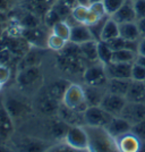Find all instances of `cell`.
<instances>
[{
	"label": "cell",
	"instance_id": "obj_51",
	"mask_svg": "<svg viewBox=\"0 0 145 152\" xmlns=\"http://www.w3.org/2000/svg\"><path fill=\"white\" fill-rule=\"evenodd\" d=\"M138 55L145 56V38L139 39V43H138Z\"/></svg>",
	"mask_w": 145,
	"mask_h": 152
},
{
	"label": "cell",
	"instance_id": "obj_53",
	"mask_svg": "<svg viewBox=\"0 0 145 152\" xmlns=\"http://www.w3.org/2000/svg\"><path fill=\"white\" fill-rule=\"evenodd\" d=\"M135 63L139 64V65H142V66H144V67H145V56H142V55H137V57H136V60H135Z\"/></svg>",
	"mask_w": 145,
	"mask_h": 152
},
{
	"label": "cell",
	"instance_id": "obj_13",
	"mask_svg": "<svg viewBox=\"0 0 145 152\" xmlns=\"http://www.w3.org/2000/svg\"><path fill=\"white\" fill-rule=\"evenodd\" d=\"M58 118L67 123L69 126H85V118L84 113H79L74 108L65 106L63 102L58 110Z\"/></svg>",
	"mask_w": 145,
	"mask_h": 152
},
{
	"label": "cell",
	"instance_id": "obj_52",
	"mask_svg": "<svg viewBox=\"0 0 145 152\" xmlns=\"http://www.w3.org/2000/svg\"><path fill=\"white\" fill-rule=\"evenodd\" d=\"M8 22V13L7 10L0 9V24H6Z\"/></svg>",
	"mask_w": 145,
	"mask_h": 152
},
{
	"label": "cell",
	"instance_id": "obj_35",
	"mask_svg": "<svg viewBox=\"0 0 145 152\" xmlns=\"http://www.w3.org/2000/svg\"><path fill=\"white\" fill-rule=\"evenodd\" d=\"M88 14V5L77 4L71 9V16L78 24H85V20Z\"/></svg>",
	"mask_w": 145,
	"mask_h": 152
},
{
	"label": "cell",
	"instance_id": "obj_62",
	"mask_svg": "<svg viewBox=\"0 0 145 152\" xmlns=\"http://www.w3.org/2000/svg\"><path fill=\"white\" fill-rule=\"evenodd\" d=\"M144 84H145V82H144Z\"/></svg>",
	"mask_w": 145,
	"mask_h": 152
},
{
	"label": "cell",
	"instance_id": "obj_47",
	"mask_svg": "<svg viewBox=\"0 0 145 152\" xmlns=\"http://www.w3.org/2000/svg\"><path fill=\"white\" fill-rule=\"evenodd\" d=\"M132 132L135 134L139 140L145 141V118L143 121H139V123H137V124L133 125Z\"/></svg>",
	"mask_w": 145,
	"mask_h": 152
},
{
	"label": "cell",
	"instance_id": "obj_39",
	"mask_svg": "<svg viewBox=\"0 0 145 152\" xmlns=\"http://www.w3.org/2000/svg\"><path fill=\"white\" fill-rule=\"evenodd\" d=\"M110 16L107 15V16H104V17H102L101 19H99L96 23L94 24H92V25H88V28H90V31L92 33V35H93V38L94 40L96 41H101V33H102V30H103V27L106 25V22L108 20Z\"/></svg>",
	"mask_w": 145,
	"mask_h": 152
},
{
	"label": "cell",
	"instance_id": "obj_34",
	"mask_svg": "<svg viewBox=\"0 0 145 152\" xmlns=\"http://www.w3.org/2000/svg\"><path fill=\"white\" fill-rule=\"evenodd\" d=\"M70 32H71V27L65 20H60V22H58L57 24H55L51 27V33H53V34H56L58 37L63 38L66 41H69Z\"/></svg>",
	"mask_w": 145,
	"mask_h": 152
},
{
	"label": "cell",
	"instance_id": "obj_31",
	"mask_svg": "<svg viewBox=\"0 0 145 152\" xmlns=\"http://www.w3.org/2000/svg\"><path fill=\"white\" fill-rule=\"evenodd\" d=\"M118 35H119V24L116 20H114L110 16L106 22V25L103 27V30H102L101 40L102 41H108V40H111Z\"/></svg>",
	"mask_w": 145,
	"mask_h": 152
},
{
	"label": "cell",
	"instance_id": "obj_28",
	"mask_svg": "<svg viewBox=\"0 0 145 152\" xmlns=\"http://www.w3.org/2000/svg\"><path fill=\"white\" fill-rule=\"evenodd\" d=\"M19 24L23 26V28H32V27H38V26L42 25L43 24V20L42 18L35 15L32 12H28L26 9L22 8V13L18 16Z\"/></svg>",
	"mask_w": 145,
	"mask_h": 152
},
{
	"label": "cell",
	"instance_id": "obj_1",
	"mask_svg": "<svg viewBox=\"0 0 145 152\" xmlns=\"http://www.w3.org/2000/svg\"><path fill=\"white\" fill-rule=\"evenodd\" d=\"M88 135V151L110 152L118 151L114 139L104 127H93L85 125Z\"/></svg>",
	"mask_w": 145,
	"mask_h": 152
},
{
	"label": "cell",
	"instance_id": "obj_24",
	"mask_svg": "<svg viewBox=\"0 0 145 152\" xmlns=\"http://www.w3.org/2000/svg\"><path fill=\"white\" fill-rule=\"evenodd\" d=\"M106 90H107L106 88L86 85V86L84 88V92H85V100L87 102L88 107L100 106L103 96L107 93Z\"/></svg>",
	"mask_w": 145,
	"mask_h": 152
},
{
	"label": "cell",
	"instance_id": "obj_14",
	"mask_svg": "<svg viewBox=\"0 0 145 152\" xmlns=\"http://www.w3.org/2000/svg\"><path fill=\"white\" fill-rule=\"evenodd\" d=\"M116 141L117 150L121 152H138L141 151L142 140H139L132 131L118 136Z\"/></svg>",
	"mask_w": 145,
	"mask_h": 152
},
{
	"label": "cell",
	"instance_id": "obj_63",
	"mask_svg": "<svg viewBox=\"0 0 145 152\" xmlns=\"http://www.w3.org/2000/svg\"><path fill=\"white\" fill-rule=\"evenodd\" d=\"M0 65H1V64H0Z\"/></svg>",
	"mask_w": 145,
	"mask_h": 152
},
{
	"label": "cell",
	"instance_id": "obj_46",
	"mask_svg": "<svg viewBox=\"0 0 145 152\" xmlns=\"http://www.w3.org/2000/svg\"><path fill=\"white\" fill-rule=\"evenodd\" d=\"M14 58H18V57L14 56V53L8 48L4 49V50H0V64L1 65L9 66V64L13 61Z\"/></svg>",
	"mask_w": 145,
	"mask_h": 152
},
{
	"label": "cell",
	"instance_id": "obj_15",
	"mask_svg": "<svg viewBox=\"0 0 145 152\" xmlns=\"http://www.w3.org/2000/svg\"><path fill=\"white\" fill-rule=\"evenodd\" d=\"M61 102L52 98L47 91L42 93L36 100V109L40 114L44 116H55L58 114V110Z\"/></svg>",
	"mask_w": 145,
	"mask_h": 152
},
{
	"label": "cell",
	"instance_id": "obj_27",
	"mask_svg": "<svg viewBox=\"0 0 145 152\" xmlns=\"http://www.w3.org/2000/svg\"><path fill=\"white\" fill-rule=\"evenodd\" d=\"M79 47H81V51H82V57L85 61H88V63H98L99 61L98 41L96 40L86 41L82 45H79Z\"/></svg>",
	"mask_w": 145,
	"mask_h": 152
},
{
	"label": "cell",
	"instance_id": "obj_38",
	"mask_svg": "<svg viewBox=\"0 0 145 152\" xmlns=\"http://www.w3.org/2000/svg\"><path fill=\"white\" fill-rule=\"evenodd\" d=\"M52 8L59 14V16L61 17V20H66V19L71 15V9L73 7H70L69 5H67L66 2H63V0H57Z\"/></svg>",
	"mask_w": 145,
	"mask_h": 152
},
{
	"label": "cell",
	"instance_id": "obj_49",
	"mask_svg": "<svg viewBox=\"0 0 145 152\" xmlns=\"http://www.w3.org/2000/svg\"><path fill=\"white\" fill-rule=\"evenodd\" d=\"M10 76H12V72L9 69V67L5 65H0V83L5 85L10 80Z\"/></svg>",
	"mask_w": 145,
	"mask_h": 152
},
{
	"label": "cell",
	"instance_id": "obj_30",
	"mask_svg": "<svg viewBox=\"0 0 145 152\" xmlns=\"http://www.w3.org/2000/svg\"><path fill=\"white\" fill-rule=\"evenodd\" d=\"M69 125L67 123H65L63 121H61L60 118L58 119H53L50 123V127H49V131H50L51 136L56 140H65L66 137V134L69 129Z\"/></svg>",
	"mask_w": 145,
	"mask_h": 152
},
{
	"label": "cell",
	"instance_id": "obj_44",
	"mask_svg": "<svg viewBox=\"0 0 145 152\" xmlns=\"http://www.w3.org/2000/svg\"><path fill=\"white\" fill-rule=\"evenodd\" d=\"M106 42L110 45V48L114 51L120 50V49H126L127 40L122 39L120 35H118V37H116V38H114V39H111V40H108Z\"/></svg>",
	"mask_w": 145,
	"mask_h": 152
},
{
	"label": "cell",
	"instance_id": "obj_57",
	"mask_svg": "<svg viewBox=\"0 0 145 152\" xmlns=\"http://www.w3.org/2000/svg\"><path fill=\"white\" fill-rule=\"evenodd\" d=\"M77 4H82V5H88V0H77Z\"/></svg>",
	"mask_w": 145,
	"mask_h": 152
},
{
	"label": "cell",
	"instance_id": "obj_17",
	"mask_svg": "<svg viewBox=\"0 0 145 152\" xmlns=\"http://www.w3.org/2000/svg\"><path fill=\"white\" fill-rule=\"evenodd\" d=\"M57 0H24L20 4V8L32 12L43 18L45 13L53 6Z\"/></svg>",
	"mask_w": 145,
	"mask_h": 152
},
{
	"label": "cell",
	"instance_id": "obj_48",
	"mask_svg": "<svg viewBox=\"0 0 145 152\" xmlns=\"http://www.w3.org/2000/svg\"><path fill=\"white\" fill-rule=\"evenodd\" d=\"M134 9L136 14V20L145 17V0H136L134 1Z\"/></svg>",
	"mask_w": 145,
	"mask_h": 152
},
{
	"label": "cell",
	"instance_id": "obj_7",
	"mask_svg": "<svg viewBox=\"0 0 145 152\" xmlns=\"http://www.w3.org/2000/svg\"><path fill=\"white\" fill-rule=\"evenodd\" d=\"M112 115L109 114L100 106L88 107L84 113L85 125L93 127H106L112 119Z\"/></svg>",
	"mask_w": 145,
	"mask_h": 152
},
{
	"label": "cell",
	"instance_id": "obj_5",
	"mask_svg": "<svg viewBox=\"0 0 145 152\" xmlns=\"http://www.w3.org/2000/svg\"><path fill=\"white\" fill-rule=\"evenodd\" d=\"M83 81L86 85L91 86H100L106 88L109 81L106 68L103 64H93L91 66H87L83 74Z\"/></svg>",
	"mask_w": 145,
	"mask_h": 152
},
{
	"label": "cell",
	"instance_id": "obj_54",
	"mask_svg": "<svg viewBox=\"0 0 145 152\" xmlns=\"http://www.w3.org/2000/svg\"><path fill=\"white\" fill-rule=\"evenodd\" d=\"M0 9H8V0H0Z\"/></svg>",
	"mask_w": 145,
	"mask_h": 152
},
{
	"label": "cell",
	"instance_id": "obj_55",
	"mask_svg": "<svg viewBox=\"0 0 145 152\" xmlns=\"http://www.w3.org/2000/svg\"><path fill=\"white\" fill-rule=\"evenodd\" d=\"M63 2H66L67 5H69L70 7H74L75 5H77V0H63Z\"/></svg>",
	"mask_w": 145,
	"mask_h": 152
},
{
	"label": "cell",
	"instance_id": "obj_40",
	"mask_svg": "<svg viewBox=\"0 0 145 152\" xmlns=\"http://www.w3.org/2000/svg\"><path fill=\"white\" fill-rule=\"evenodd\" d=\"M42 20H43V25L47 26L48 28H50L51 27L55 25V24H57L58 22H60L61 20V17L59 16V14L51 7L50 9L45 13V15L43 16V18H42Z\"/></svg>",
	"mask_w": 145,
	"mask_h": 152
},
{
	"label": "cell",
	"instance_id": "obj_8",
	"mask_svg": "<svg viewBox=\"0 0 145 152\" xmlns=\"http://www.w3.org/2000/svg\"><path fill=\"white\" fill-rule=\"evenodd\" d=\"M2 101L13 119H22L32 111V108L25 101L19 100L18 98L7 96Z\"/></svg>",
	"mask_w": 145,
	"mask_h": 152
},
{
	"label": "cell",
	"instance_id": "obj_45",
	"mask_svg": "<svg viewBox=\"0 0 145 152\" xmlns=\"http://www.w3.org/2000/svg\"><path fill=\"white\" fill-rule=\"evenodd\" d=\"M88 8H90V10L92 12V13H94L96 16H99L100 18L102 17H104V16H107V10H106V8H104V5H103V2H94V4H90L88 5Z\"/></svg>",
	"mask_w": 145,
	"mask_h": 152
},
{
	"label": "cell",
	"instance_id": "obj_50",
	"mask_svg": "<svg viewBox=\"0 0 145 152\" xmlns=\"http://www.w3.org/2000/svg\"><path fill=\"white\" fill-rule=\"evenodd\" d=\"M136 23H137V26H138L141 38H145V17L136 20Z\"/></svg>",
	"mask_w": 145,
	"mask_h": 152
},
{
	"label": "cell",
	"instance_id": "obj_37",
	"mask_svg": "<svg viewBox=\"0 0 145 152\" xmlns=\"http://www.w3.org/2000/svg\"><path fill=\"white\" fill-rule=\"evenodd\" d=\"M67 43L66 40H63V38L58 37L56 34L51 33L48 37V42H47V47L52 51H56V52H59V51L63 50V48L65 47V45Z\"/></svg>",
	"mask_w": 145,
	"mask_h": 152
},
{
	"label": "cell",
	"instance_id": "obj_25",
	"mask_svg": "<svg viewBox=\"0 0 145 152\" xmlns=\"http://www.w3.org/2000/svg\"><path fill=\"white\" fill-rule=\"evenodd\" d=\"M70 85V82L66 78H58L56 81L49 84V86L47 88V92L55 98L58 101L63 102V95L66 93V91Z\"/></svg>",
	"mask_w": 145,
	"mask_h": 152
},
{
	"label": "cell",
	"instance_id": "obj_29",
	"mask_svg": "<svg viewBox=\"0 0 145 152\" xmlns=\"http://www.w3.org/2000/svg\"><path fill=\"white\" fill-rule=\"evenodd\" d=\"M119 35L125 40H139L141 34L136 22H128L119 24Z\"/></svg>",
	"mask_w": 145,
	"mask_h": 152
},
{
	"label": "cell",
	"instance_id": "obj_33",
	"mask_svg": "<svg viewBox=\"0 0 145 152\" xmlns=\"http://www.w3.org/2000/svg\"><path fill=\"white\" fill-rule=\"evenodd\" d=\"M137 55L138 53L128 49L114 50L112 55V61L114 63H134L136 60Z\"/></svg>",
	"mask_w": 145,
	"mask_h": 152
},
{
	"label": "cell",
	"instance_id": "obj_20",
	"mask_svg": "<svg viewBox=\"0 0 145 152\" xmlns=\"http://www.w3.org/2000/svg\"><path fill=\"white\" fill-rule=\"evenodd\" d=\"M111 18L116 20L118 24L136 22V14L134 9V0H126L119 9L111 15Z\"/></svg>",
	"mask_w": 145,
	"mask_h": 152
},
{
	"label": "cell",
	"instance_id": "obj_21",
	"mask_svg": "<svg viewBox=\"0 0 145 152\" xmlns=\"http://www.w3.org/2000/svg\"><path fill=\"white\" fill-rule=\"evenodd\" d=\"M31 47L32 45L23 37H10V35H8L7 48L12 51L14 56H16V57L22 58L27 51L31 49Z\"/></svg>",
	"mask_w": 145,
	"mask_h": 152
},
{
	"label": "cell",
	"instance_id": "obj_6",
	"mask_svg": "<svg viewBox=\"0 0 145 152\" xmlns=\"http://www.w3.org/2000/svg\"><path fill=\"white\" fill-rule=\"evenodd\" d=\"M63 141L74 150H88V135L85 126H70Z\"/></svg>",
	"mask_w": 145,
	"mask_h": 152
},
{
	"label": "cell",
	"instance_id": "obj_59",
	"mask_svg": "<svg viewBox=\"0 0 145 152\" xmlns=\"http://www.w3.org/2000/svg\"><path fill=\"white\" fill-rule=\"evenodd\" d=\"M1 89H2V84L0 83V91H1Z\"/></svg>",
	"mask_w": 145,
	"mask_h": 152
},
{
	"label": "cell",
	"instance_id": "obj_41",
	"mask_svg": "<svg viewBox=\"0 0 145 152\" xmlns=\"http://www.w3.org/2000/svg\"><path fill=\"white\" fill-rule=\"evenodd\" d=\"M43 143L36 141V140H25L22 142V150L25 151H40V150H44Z\"/></svg>",
	"mask_w": 145,
	"mask_h": 152
},
{
	"label": "cell",
	"instance_id": "obj_43",
	"mask_svg": "<svg viewBox=\"0 0 145 152\" xmlns=\"http://www.w3.org/2000/svg\"><path fill=\"white\" fill-rule=\"evenodd\" d=\"M126 0H103V5L104 8L107 10V14L109 16H111L114 13H116L120 7L122 6V4L125 2Z\"/></svg>",
	"mask_w": 145,
	"mask_h": 152
},
{
	"label": "cell",
	"instance_id": "obj_3",
	"mask_svg": "<svg viewBox=\"0 0 145 152\" xmlns=\"http://www.w3.org/2000/svg\"><path fill=\"white\" fill-rule=\"evenodd\" d=\"M85 60L83 58H75V57H68L61 53H58L56 58V65L59 70H61L65 74L75 76V75H82L86 69Z\"/></svg>",
	"mask_w": 145,
	"mask_h": 152
},
{
	"label": "cell",
	"instance_id": "obj_19",
	"mask_svg": "<svg viewBox=\"0 0 145 152\" xmlns=\"http://www.w3.org/2000/svg\"><path fill=\"white\" fill-rule=\"evenodd\" d=\"M132 126V124L129 121H127L125 118H122L120 116H114L110 123L104 128L114 139H117L120 135L130 132Z\"/></svg>",
	"mask_w": 145,
	"mask_h": 152
},
{
	"label": "cell",
	"instance_id": "obj_56",
	"mask_svg": "<svg viewBox=\"0 0 145 152\" xmlns=\"http://www.w3.org/2000/svg\"><path fill=\"white\" fill-rule=\"evenodd\" d=\"M6 32V27H5V24H0V37Z\"/></svg>",
	"mask_w": 145,
	"mask_h": 152
},
{
	"label": "cell",
	"instance_id": "obj_12",
	"mask_svg": "<svg viewBox=\"0 0 145 152\" xmlns=\"http://www.w3.org/2000/svg\"><path fill=\"white\" fill-rule=\"evenodd\" d=\"M14 119L6 109L4 101L0 100V144L10 139L14 133Z\"/></svg>",
	"mask_w": 145,
	"mask_h": 152
},
{
	"label": "cell",
	"instance_id": "obj_18",
	"mask_svg": "<svg viewBox=\"0 0 145 152\" xmlns=\"http://www.w3.org/2000/svg\"><path fill=\"white\" fill-rule=\"evenodd\" d=\"M42 51H43V48L31 47V49L23 57L19 58V61L17 63V70L24 69L26 67H31V66H40L43 57Z\"/></svg>",
	"mask_w": 145,
	"mask_h": 152
},
{
	"label": "cell",
	"instance_id": "obj_23",
	"mask_svg": "<svg viewBox=\"0 0 145 152\" xmlns=\"http://www.w3.org/2000/svg\"><path fill=\"white\" fill-rule=\"evenodd\" d=\"M94 40L92 33L90 31L87 25L85 24H76L75 26L71 27V32H70V39L69 41L77 43V45H82L86 41H91Z\"/></svg>",
	"mask_w": 145,
	"mask_h": 152
},
{
	"label": "cell",
	"instance_id": "obj_61",
	"mask_svg": "<svg viewBox=\"0 0 145 152\" xmlns=\"http://www.w3.org/2000/svg\"><path fill=\"white\" fill-rule=\"evenodd\" d=\"M22 1H24V0H22Z\"/></svg>",
	"mask_w": 145,
	"mask_h": 152
},
{
	"label": "cell",
	"instance_id": "obj_2",
	"mask_svg": "<svg viewBox=\"0 0 145 152\" xmlns=\"http://www.w3.org/2000/svg\"><path fill=\"white\" fill-rule=\"evenodd\" d=\"M63 103L67 107L74 108L79 113H85L88 108V104L85 100L84 88L79 84L70 83V85L63 95Z\"/></svg>",
	"mask_w": 145,
	"mask_h": 152
},
{
	"label": "cell",
	"instance_id": "obj_32",
	"mask_svg": "<svg viewBox=\"0 0 145 152\" xmlns=\"http://www.w3.org/2000/svg\"><path fill=\"white\" fill-rule=\"evenodd\" d=\"M112 55H114V50L110 48V45L106 41H102V40L98 41V57H99L100 63L103 65L111 63Z\"/></svg>",
	"mask_w": 145,
	"mask_h": 152
},
{
	"label": "cell",
	"instance_id": "obj_58",
	"mask_svg": "<svg viewBox=\"0 0 145 152\" xmlns=\"http://www.w3.org/2000/svg\"><path fill=\"white\" fill-rule=\"evenodd\" d=\"M103 0H88V5L90 4H94V2H101Z\"/></svg>",
	"mask_w": 145,
	"mask_h": 152
},
{
	"label": "cell",
	"instance_id": "obj_4",
	"mask_svg": "<svg viewBox=\"0 0 145 152\" xmlns=\"http://www.w3.org/2000/svg\"><path fill=\"white\" fill-rule=\"evenodd\" d=\"M42 70L39 66H31L18 70L16 83L22 90L35 89L42 82Z\"/></svg>",
	"mask_w": 145,
	"mask_h": 152
},
{
	"label": "cell",
	"instance_id": "obj_60",
	"mask_svg": "<svg viewBox=\"0 0 145 152\" xmlns=\"http://www.w3.org/2000/svg\"><path fill=\"white\" fill-rule=\"evenodd\" d=\"M134 1H136V0H134Z\"/></svg>",
	"mask_w": 145,
	"mask_h": 152
},
{
	"label": "cell",
	"instance_id": "obj_26",
	"mask_svg": "<svg viewBox=\"0 0 145 152\" xmlns=\"http://www.w3.org/2000/svg\"><path fill=\"white\" fill-rule=\"evenodd\" d=\"M130 83H132V78H109L106 89H107V92L125 96L129 89Z\"/></svg>",
	"mask_w": 145,
	"mask_h": 152
},
{
	"label": "cell",
	"instance_id": "obj_10",
	"mask_svg": "<svg viewBox=\"0 0 145 152\" xmlns=\"http://www.w3.org/2000/svg\"><path fill=\"white\" fill-rule=\"evenodd\" d=\"M22 37L25 39L26 41L32 45V47H38V48H48L47 42H48V37L47 32L42 25L38 27H32V28H23L22 31Z\"/></svg>",
	"mask_w": 145,
	"mask_h": 152
},
{
	"label": "cell",
	"instance_id": "obj_42",
	"mask_svg": "<svg viewBox=\"0 0 145 152\" xmlns=\"http://www.w3.org/2000/svg\"><path fill=\"white\" fill-rule=\"evenodd\" d=\"M132 80L145 82V67L137 63H133L132 67Z\"/></svg>",
	"mask_w": 145,
	"mask_h": 152
},
{
	"label": "cell",
	"instance_id": "obj_9",
	"mask_svg": "<svg viewBox=\"0 0 145 152\" xmlns=\"http://www.w3.org/2000/svg\"><path fill=\"white\" fill-rule=\"evenodd\" d=\"M126 103L127 100L124 95L107 92L100 103V107H102L106 111H108L112 116H119Z\"/></svg>",
	"mask_w": 145,
	"mask_h": 152
},
{
	"label": "cell",
	"instance_id": "obj_36",
	"mask_svg": "<svg viewBox=\"0 0 145 152\" xmlns=\"http://www.w3.org/2000/svg\"><path fill=\"white\" fill-rule=\"evenodd\" d=\"M58 53H61L68 57H75V58H83L82 57V51H81V47L77 43H74L71 41H67V43L65 45L63 50L59 51Z\"/></svg>",
	"mask_w": 145,
	"mask_h": 152
},
{
	"label": "cell",
	"instance_id": "obj_11",
	"mask_svg": "<svg viewBox=\"0 0 145 152\" xmlns=\"http://www.w3.org/2000/svg\"><path fill=\"white\" fill-rule=\"evenodd\" d=\"M119 116L129 121L132 125H135L145 118V103L127 102Z\"/></svg>",
	"mask_w": 145,
	"mask_h": 152
},
{
	"label": "cell",
	"instance_id": "obj_16",
	"mask_svg": "<svg viewBox=\"0 0 145 152\" xmlns=\"http://www.w3.org/2000/svg\"><path fill=\"white\" fill-rule=\"evenodd\" d=\"M133 63H111L104 65L109 78H132Z\"/></svg>",
	"mask_w": 145,
	"mask_h": 152
},
{
	"label": "cell",
	"instance_id": "obj_22",
	"mask_svg": "<svg viewBox=\"0 0 145 152\" xmlns=\"http://www.w3.org/2000/svg\"><path fill=\"white\" fill-rule=\"evenodd\" d=\"M127 102H138L145 103V84L141 81H133L129 85L126 95Z\"/></svg>",
	"mask_w": 145,
	"mask_h": 152
}]
</instances>
